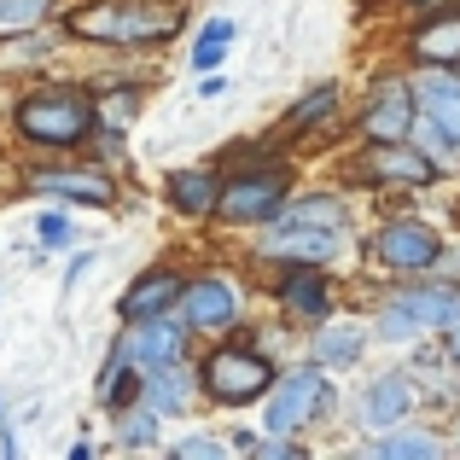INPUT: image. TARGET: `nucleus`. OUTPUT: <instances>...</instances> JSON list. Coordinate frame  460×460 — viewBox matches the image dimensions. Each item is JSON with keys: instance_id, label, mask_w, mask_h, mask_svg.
<instances>
[{"instance_id": "obj_27", "label": "nucleus", "mask_w": 460, "mask_h": 460, "mask_svg": "<svg viewBox=\"0 0 460 460\" xmlns=\"http://www.w3.org/2000/svg\"><path fill=\"white\" fill-rule=\"evenodd\" d=\"M140 379H146V373H135V367H128L123 338H111V344H105L100 373H93V408H100V414H117V408L140 402Z\"/></svg>"}, {"instance_id": "obj_16", "label": "nucleus", "mask_w": 460, "mask_h": 460, "mask_svg": "<svg viewBox=\"0 0 460 460\" xmlns=\"http://www.w3.org/2000/svg\"><path fill=\"white\" fill-rule=\"evenodd\" d=\"M280 128L286 140H292L297 152L304 146H326L332 135H349V100H344V82H314V88H304L292 105L280 111Z\"/></svg>"}, {"instance_id": "obj_15", "label": "nucleus", "mask_w": 460, "mask_h": 460, "mask_svg": "<svg viewBox=\"0 0 460 460\" xmlns=\"http://www.w3.org/2000/svg\"><path fill=\"white\" fill-rule=\"evenodd\" d=\"M396 65L408 70H460V0L408 12L396 30Z\"/></svg>"}, {"instance_id": "obj_36", "label": "nucleus", "mask_w": 460, "mask_h": 460, "mask_svg": "<svg viewBox=\"0 0 460 460\" xmlns=\"http://www.w3.org/2000/svg\"><path fill=\"white\" fill-rule=\"evenodd\" d=\"M222 93H227V76H222V70L199 76V100H222Z\"/></svg>"}, {"instance_id": "obj_35", "label": "nucleus", "mask_w": 460, "mask_h": 460, "mask_svg": "<svg viewBox=\"0 0 460 460\" xmlns=\"http://www.w3.org/2000/svg\"><path fill=\"white\" fill-rule=\"evenodd\" d=\"M222 438L234 443V455H251V449H257V438H262V431H251V426H234V431H222Z\"/></svg>"}, {"instance_id": "obj_26", "label": "nucleus", "mask_w": 460, "mask_h": 460, "mask_svg": "<svg viewBox=\"0 0 460 460\" xmlns=\"http://www.w3.org/2000/svg\"><path fill=\"white\" fill-rule=\"evenodd\" d=\"M414 100L460 146V70H414Z\"/></svg>"}, {"instance_id": "obj_39", "label": "nucleus", "mask_w": 460, "mask_h": 460, "mask_svg": "<svg viewBox=\"0 0 460 460\" xmlns=\"http://www.w3.org/2000/svg\"><path fill=\"white\" fill-rule=\"evenodd\" d=\"M449 443H455V455H460V408L449 414Z\"/></svg>"}, {"instance_id": "obj_5", "label": "nucleus", "mask_w": 460, "mask_h": 460, "mask_svg": "<svg viewBox=\"0 0 460 460\" xmlns=\"http://www.w3.org/2000/svg\"><path fill=\"white\" fill-rule=\"evenodd\" d=\"M449 234L420 210H379V222L361 227V269L379 280H420V274H443L449 262Z\"/></svg>"}, {"instance_id": "obj_6", "label": "nucleus", "mask_w": 460, "mask_h": 460, "mask_svg": "<svg viewBox=\"0 0 460 460\" xmlns=\"http://www.w3.org/2000/svg\"><path fill=\"white\" fill-rule=\"evenodd\" d=\"M239 262L251 280H269L274 269H349V262H361V227H309L274 216L251 234Z\"/></svg>"}, {"instance_id": "obj_12", "label": "nucleus", "mask_w": 460, "mask_h": 460, "mask_svg": "<svg viewBox=\"0 0 460 460\" xmlns=\"http://www.w3.org/2000/svg\"><path fill=\"white\" fill-rule=\"evenodd\" d=\"M257 292L269 297V309L280 314L292 332H314L321 321L349 309V280L344 269H274L269 280H257Z\"/></svg>"}, {"instance_id": "obj_28", "label": "nucleus", "mask_w": 460, "mask_h": 460, "mask_svg": "<svg viewBox=\"0 0 460 460\" xmlns=\"http://www.w3.org/2000/svg\"><path fill=\"white\" fill-rule=\"evenodd\" d=\"M105 420H111V449L117 455H152V449H164V426H169V420L157 414V408L128 402V408H117V414H105Z\"/></svg>"}, {"instance_id": "obj_22", "label": "nucleus", "mask_w": 460, "mask_h": 460, "mask_svg": "<svg viewBox=\"0 0 460 460\" xmlns=\"http://www.w3.org/2000/svg\"><path fill=\"white\" fill-rule=\"evenodd\" d=\"M140 402L157 408L164 420H192L204 408V391H199V361H169V367H157L140 379Z\"/></svg>"}, {"instance_id": "obj_24", "label": "nucleus", "mask_w": 460, "mask_h": 460, "mask_svg": "<svg viewBox=\"0 0 460 460\" xmlns=\"http://www.w3.org/2000/svg\"><path fill=\"white\" fill-rule=\"evenodd\" d=\"M146 100H152V82H140V76H117V70L93 76V117L111 135H128L140 123V111H146Z\"/></svg>"}, {"instance_id": "obj_10", "label": "nucleus", "mask_w": 460, "mask_h": 460, "mask_svg": "<svg viewBox=\"0 0 460 460\" xmlns=\"http://www.w3.org/2000/svg\"><path fill=\"white\" fill-rule=\"evenodd\" d=\"M420 123V100H414V70L408 65H385L361 82V100L349 105V135L373 140V146H396L414 140Z\"/></svg>"}, {"instance_id": "obj_38", "label": "nucleus", "mask_w": 460, "mask_h": 460, "mask_svg": "<svg viewBox=\"0 0 460 460\" xmlns=\"http://www.w3.org/2000/svg\"><path fill=\"white\" fill-rule=\"evenodd\" d=\"M12 455H18V431L0 426V460H12Z\"/></svg>"}, {"instance_id": "obj_11", "label": "nucleus", "mask_w": 460, "mask_h": 460, "mask_svg": "<svg viewBox=\"0 0 460 460\" xmlns=\"http://www.w3.org/2000/svg\"><path fill=\"white\" fill-rule=\"evenodd\" d=\"M251 297H257V280L245 274V262L239 269H187V292H181L175 309L199 338H222L257 314Z\"/></svg>"}, {"instance_id": "obj_19", "label": "nucleus", "mask_w": 460, "mask_h": 460, "mask_svg": "<svg viewBox=\"0 0 460 460\" xmlns=\"http://www.w3.org/2000/svg\"><path fill=\"white\" fill-rule=\"evenodd\" d=\"M373 349V321L367 314H332V321H321L314 332H304V356L321 361L326 373H356L361 361H367Z\"/></svg>"}, {"instance_id": "obj_25", "label": "nucleus", "mask_w": 460, "mask_h": 460, "mask_svg": "<svg viewBox=\"0 0 460 460\" xmlns=\"http://www.w3.org/2000/svg\"><path fill=\"white\" fill-rule=\"evenodd\" d=\"M356 187H297L292 199H286L280 222H309V227H356Z\"/></svg>"}, {"instance_id": "obj_34", "label": "nucleus", "mask_w": 460, "mask_h": 460, "mask_svg": "<svg viewBox=\"0 0 460 460\" xmlns=\"http://www.w3.org/2000/svg\"><path fill=\"white\" fill-rule=\"evenodd\" d=\"M88 269H93V251H76V257H70V269H65V292H76V286L88 280Z\"/></svg>"}, {"instance_id": "obj_14", "label": "nucleus", "mask_w": 460, "mask_h": 460, "mask_svg": "<svg viewBox=\"0 0 460 460\" xmlns=\"http://www.w3.org/2000/svg\"><path fill=\"white\" fill-rule=\"evenodd\" d=\"M420 408L426 402H420L414 367H408V361H391V367L367 373V379L349 391V426H356L361 438H373V431H391V426H402V420H414Z\"/></svg>"}, {"instance_id": "obj_18", "label": "nucleus", "mask_w": 460, "mask_h": 460, "mask_svg": "<svg viewBox=\"0 0 460 460\" xmlns=\"http://www.w3.org/2000/svg\"><path fill=\"white\" fill-rule=\"evenodd\" d=\"M222 157H199V164H175L164 175V187H157V199H164V210L175 216V222L199 227V222H216V199H222Z\"/></svg>"}, {"instance_id": "obj_37", "label": "nucleus", "mask_w": 460, "mask_h": 460, "mask_svg": "<svg viewBox=\"0 0 460 460\" xmlns=\"http://www.w3.org/2000/svg\"><path fill=\"white\" fill-rule=\"evenodd\" d=\"M438 344H443V349H449V356L460 361V314H455V321H449V332H443V338H438Z\"/></svg>"}, {"instance_id": "obj_2", "label": "nucleus", "mask_w": 460, "mask_h": 460, "mask_svg": "<svg viewBox=\"0 0 460 460\" xmlns=\"http://www.w3.org/2000/svg\"><path fill=\"white\" fill-rule=\"evenodd\" d=\"M192 0H70L65 35L100 53H164L187 35Z\"/></svg>"}, {"instance_id": "obj_17", "label": "nucleus", "mask_w": 460, "mask_h": 460, "mask_svg": "<svg viewBox=\"0 0 460 460\" xmlns=\"http://www.w3.org/2000/svg\"><path fill=\"white\" fill-rule=\"evenodd\" d=\"M117 338H123L128 367H135V373H157V367H169V361H187L199 332L181 321V309H169V314H152V321L117 326Z\"/></svg>"}, {"instance_id": "obj_1", "label": "nucleus", "mask_w": 460, "mask_h": 460, "mask_svg": "<svg viewBox=\"0 0 460 460\" xmlns=\"http://www.w3.org/2000/svg\"><path fill=\"white\" fill-rule=\"evenodd\" d=\"M12 140L30 152H53V157H76L88 152L93 128V76H30L18 93H12Z\"/></svg>"}, {"instance_id": "obj_31", "label": "nucleus", "mask_w": 460, "mask_h": 460, "mask_svg": "<svg viewBox=\"0 0 460 460\" xmlns=\"http://www.w3.org/2000/svg\"><path fill=\"white\" fill-rule=\"evenodd\" d=\"M82 239L76 216H70V204H47L41 216H35V245H41V257H58V251H70Z\"/></svg>"}, {"instance_id": "obj_9", "label": "nucleus", "mask_w": 460, "mask_h": 460, "mask_svg": "<svg viewBox=\"0 0 460 460\" xmlns=\"http://www.w3.org/2000/svg\"><path fill=\"white\" fill-rule=\"evenodd\" d=\"M297 192V164H251L222 175V199H216V227L222 234H257L262 222L286 210Z\"/></svg>"}, {"instance_id": "obj_4", "label": "nucleus", "mask_w": 460, "mask_h": 460, "mask_svg": "<svg viewBox=\"0 0 460 460\" xmlns=\"http://www.w3.org/2000/svg\"><path fill=\"white\" fill-rule=\"evenodd\" d=\"M280 379V356L257 338V326H234V332L210 338L199 356V391L204 408H222V414H239V408H257L262 396Z\"/></svg>"}, {"instance_id": "obj_29", "label": "nucleus", "mask_w": 460, "mask_h": 460, "mask_svg": "<svg viewBox=\"0 0 460 460\" xmlns=\"http://www.w3.org/2000/svg\"><path fill=\"white\" fill-rule=\"evenodd\" d=\"M234 41H239V23L234 18H204L199 30H192V41H187V70H192V76L222 70L227 53H234Z\"/></svg>"}, {"instance_id": "obj_21", "label": "nucleus", "mask_w": 460, "mask_h": 460, "mask_svg": "<svg viewBox=\"0 0 460 460\" xmlns=\"http://www.w3.org/2000/svg\"><path fill=\"white\" fill-rule=\"evenodd\" d=\"M356 455H367V460H443V455H455L449 420H420L414 414V420H402V426H391V431H373Z\"/></svg>"}, {"instance_id": "obj_23", "label": "nucleus", "mask_w": 460, "mask_h": 460, "mask_svg": "<svg viewBox=\"0 0 460 460\" xmlns=\"http://www.w3.org/2000/svg\"><path fill=\"white\" fill-rule=\"evenodd\" d=\"M65 47H76L65 35V18L41 23V30H23V35H0V76H47Z\"/></svg>"}, {"instance_id": "obj_13", "label": "nucleus", "mask_w": 460, "mask_h": 460, "mask_svg": "<svg viewBox=\"0 0 460 460\" xmlns=\"http://www.w3.org/2000/svg\"><path fill=\"white\" fill-rule=\"evenodd\" d=\"M23 192H41L70 210H123V175L93 157H70V164H30L23 169Z\"/></svg>"}, {"instance_id": "obj_7", "label": "nucleus", "mask_w": 460, "mask_h": 460, "mask_svg": "<svg viewBox=\"0 0 460 460\" xmlns=\"http://www.w3.org/2000/svg\"><path fill=\"white\" fill-rule=\"evenodd\" d=\"M338 181H344V187H356L361 199H379V210H391V204H402V199H420V192L443 187V181H449V169L431 164L414 140H396V146L356 140V146L338 157Z\"/></svg>"}, {"instance_id": "obj_32", "label": "nucleus", "mask_w": 460, "mask_h": 460, "mask_svg": "<svg viewBox=\"0 0 460 460\" xmlns=\"http://www.w3.org/2000/svg\"><path fill=\"white\" fill-rule=\"evenodd\" d=\"M164 455L169 460H227L234 443H227L222 431H210V426H187L175 443H164Z\"/></svg>"}, {"instance_id": "obj_8", "label": "nucleus", "mask_w": 460, "mask_h": 460, "mask_svg": "<svg viewBox=\"0 0 460 460\" xmlns=\"http://www.w3.org/2000/svg\"><path fill=\"white\" fill-rule=\"evenodd\" d=\"M338 408H344L338 373H326L321 361L297 356V361H280V379L257 402V414H262V431H274V438H309V431L332 426Z\"/></svg>"}, {"instance_id": "obj_30", "label": "nucleus", "mask_w": 460, "mask_h": 460, "mask_svg": "<svg viewBox=\"0 0 460 460\" xmlns=\"http://www.w3.org/2000/svg\"><path fill=\"white\" fill-rule=\"evenodd\" d=\"M70 0H0V35H23L41 30V23H58Z\"/></svg>"}, {"instance_id": "obj_3", "label": "nucleus", "mask_w": 460, "mask_h": 460, "mask_svg": "<svg viewBox=\"0 0 460 460\" xmlns=\"http://www.w3.org/2000/svg\"><path fill=\"white\" fill-rule=\"evenodd\" d=\"M455 314H460V280H449V274H420V280H385L373 292L367 321H373V344L408 356L414 344L449 332Z\"/></svg>"}, {"instance_id": "obj_33", "label": "nucleus", "mask_w": 460, "mask_h": 460, "mask_svg": "<svg viewBox=\"0 0 460 460\" xmlns=\"http://www.w3.org/2000/svg\"><path fill=\"white\" fill-rule=\"evenodd\" d=\"M88 157L105 169H117V175H128V135H111V128H93L88 140Z\"/></svg>"}, {"instance_id": "obj_20", "label": "nucleus", "mask_w": 460, "mask_h": 460, "mask_svg": "<svg viewBox=\"0 0 460 460\" xmlns=\"http://www.w3.org/2000/svg\"><path fill=\"white\" fill-rule=\"evenodd\" d=\"M181 292H187V269H181L175 257H157L146 269L135 274V280L123 286V297H117V321H152V314H169L181 304Z\"/></svg>"}]
</instances>
